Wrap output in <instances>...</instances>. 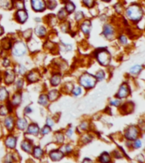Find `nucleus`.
<instances>
[{"label":"nucleus","mask_w":145,"mask_h":163,"mask_svg":"<svg viewBox=\"0 0 145 163\" xmlns=\"http://www.w3.org/2000/svg\"><path fill=\"white\" fill-rule=\"evenodd\" d=\"M126 14L129 20L134 21V22H138L142 19V17L144 15V11H143V9L139 5L133 4L127 9Z\"/></svg>","instance_id":"nucleus-1"},{"label":"nucleus","mask_w":145,"mask_h":163,"mask_svg":"<svg viewBox=\"0 0 145 163\" xmlns=\"http://www.w3.org/2000/svg\"><path fill=\"white\" fill-rule=\"evenodd\" d=\"M79 82L83 88H85L87 89H90V88H93L96 85L97 79L95 77L86 73V74H83L81 76V77L79 79Z\"/></svg>","instance_id":"nucleus-2"},{"label":"nucleus","mask_w":145,"mask_h":163,"mask_svg":"<svg viewBox=\"0 0 145 163\" xmlns=\"http://www.w3.org/2000/svg\"><path fill=\"white\" fill-rule=\"evenodd\" d=\"M96 57L99 63L102 66H108L110 63L111 56L109 51L105 49H99L96 52Z\"/></svg>","instance_id":"nucleus-3"},{"label":"nucleus","mask_w":145,"mask_h":163,"mask_svg":"<svg viewBox=\"0 0 145 163\" xmlns=\"http://www.w3.org/2000/svg\"><path fill=\"white\" fill-rule=\"evenodd\" d=\"M13 53L15 56H22L27 53V46L26 44L20 41L17 42L15 44L14 48H13Z\"/></svg>","instance_id":"nucleus-4"},{"label":"nucleus","mask_w":145,"mask_h":163,"mask_svg":"<svg viewBox=\"0 0 145 163\" xmlns=\"http://www.w3.org/2000/svg\"><path fill=\"white\" fill-rule=\"evenodd\" d=\"M138 129L135 126H131L125 131V137L129 140H134L138 135Z\"/></svg>","instance_id":"nucleus-5"},{"label":"nucleus","mask_w":145,"mask_h":163,"mask_svg":"<svg viewBox=\"0 0 145 163\" xmlns=\"http://www.w3.org/2000/svg\"><path fill=\"white\" fill-rule=\"evenodd\" d=\"M129 95H130L129 86L127 83H123L120 87V88H119V90H118V92L116 94V96L119 99H123V98H127Z\"/></svg>","instance_id":"nucleus-6"},{"label":"nucleus","mask_w":145,"mask_h":163,"mask_svg":"<svg viewBox=\"0 0 145 163\" xmlns=\"http://www.w3.org/2000/svg\"><path fill=\"white\" fill-rule=\"evenodd\" d=\"M31 7L37 12H42L45 10L46 3L44 0H31Z\"/></svg>","instance_id":"nucleus-7"},{"label":"nucleus","mask_w":145,"mask_h":163,"mask_svg":"<svg viewBox=\"0 0 145 163\" xmlns=\"http://www.w3.org/2000/svg\"><path fill=\"white\" fill-rule=\"evenodd\" d=\"M15 19L20 23H25L27 21V20L28 19V14H27L26 10H20L15 14Z\"/></svg>","instance_id":"nucleus-8"},{"label":"nucleus","mask_w":145,"mask_h":163,"mask_svg":"<svg viewBox=\"0 0 145 163\" xmlns=\"http://www.w3.org/2000/svg\"><path fill=\"white\" fill-rule=\"evenodd\" d=\"M115 31L114 28L110 26V25H105L103 27V35L104 37H106L107 38H112L114 36Z\"/></svg>","instance_id":"nucleus-9"},{"label":"nucleus","mask_w":145,"mask_h":163,"mask_svg":"<svg viewBox=\"0 0 145 163\" xmlns=\"http://www.w3.org/2000/svg\"><path fill=\"white\" fill-rule=\"evenodd\" d=\"M15 73L14 71L10 70V71H7L5 72V76H4L5 83H7V84H11V83H13V82L15 81Z\"/></svg>","instance_id":"nucleus-10"},{"label":"nucleus","mask_w":145,"mask_h":163,"mask_svg":"<svg viewBox=\"0 0 145 163\" xmlns=\"http://www.w3.org/2000/svg\"><path fill=\"white\" fill-rule=\"evenodd\" d=\"M49 156L50 158L54 161V162H57V161H60L63 156H64V154L60 151V150H53L50 152L49 154Z\"/></svg>","instance_id":"nucleus-11"},{"label":"nucleus","mask_w":145,"mask_h":163,"mask_svg":"<svg viewBox=\"0 0 145 163\" xmlns=\"http://www.w3.org/2000/svg\"><path fill=\"white\" fill-rule=\"evenodd\" d=\"M39 78H40V75L36 71H31L27 75V80L29 81V82H36L39 80Z\"/></svg>","instance_id":"nucleus-12"},{"label":"nucleus","mask_w":145,"mask_h":163,"mask_svg":"<svg viewBox=\"0 0 145 163\" xmlns=\"http://www.w3.org/2000/svg\"><path fill=\"white\" fill-rule=\"evenodd\" d=\"M5 145L8 148L14 149L16 145V138L13 136H9L5 140Z\"/></svg>","instance_id":"nucleus-13"},{"label":"nucleus","mask_w":145,"mask_h":163,"mask_svg":"<svg viewBox=\"0 0 145 163\" xmlns=\"http://www.w3.org/2000/svg\"><path fill=\"white\" fill-rule=\"evenodd\" d=\"M27 133L30 134L37 135L39 133V127L37 124H35V123L30 124L28 127H27Z\"/></svg>","instance_id":"nucleus-14"},{"label":"nucleus","mask_w":145,"mask_h":163,"mask_svg":"<svg viewBox=\"0 0 145 163\" xmlns=\"http://www.w3.org/2000/svg\"><path fill=\"white\" fill-rule=\"evenodd\" d=\"M91 27H92L91 21H84V22L82 24L81 29H82V31L83 33L88 35L89 32H90V31H91Z\"/></svg>","instance_id":"nucleus-15"},{"label":"nucleus","mask_w":145,"mask_h":163,"mask_svg":"<svg viewBox=\"0 0 145 163\" xmlns=\"http://www.w3.org/2000/svg\"><path fill=\"white\" fill-rule=\"evenodd\" d=\"M4 125L5 127L9 129V130H13L14 126H15V122H14V118L12 116H8L5 121H4Z\"/></svg>","instance_id":"nucleus-16"},{"label":"nucleus","mask_w":145,"mask_h":163,"mask_svg":"<svg viewBox=\"0 0 145 163\" xmlns=\"http://www.w3.org/2000/svg\"><path fill=\"white\" fill-rule=\"evenodd\" d=\"M16 126H17V127H18L20 130H25V129L27 127V120L24 119V118H20V119H18V121H17Z\"/></svg>","instance_id":"nucleus-17"},{"label":"nucleus","mask_w":145,"mask_h":163,"mask_svg":"<svg viewBox=\"0 0 145 163\" xmlns=\"http://www.w3.org/2000/svg\"><path fill=\"white\" fill-rule=\"evenodd\" d=\"M21 99H22V97L20 93H16L14 96H13V99H12V101H11V105H15V106H18L20 102H21Z\"/></svg>","instance_id":"nucleus-18"},{"label":"nucleus","mask_w":145,"mask_h":163,"mask_svg":"<svg viewBox=\"0 0 145 163\" xmlns=\"http://www.w3.org/2000/svg\"><path fill=\"white\" fill-rule=\"evenodd\" d=\"M99 161L100 163H110L111 162V158H110V155L107 152H104L99 156Z\"/></svg>","instance_id":"nucleus-19"},{"label":"nucleus","mask_w":145,"mask_h":163,"mask_svg":"<svg viewBox=\"0 0 145 163\" xmlns=\"http://www.w3.org/2000/svg\"><path fill=\"white\" fill-rule=\"evenodd\" d=\"M21 148L24 149L26 152L30 153V152L31 151V149H32V145H31V144L30 143L29 141L25 140V141H23L22 144H21Z\"/></svg>","instance_id":"nucleus-20"},{"label":"nucleus","mask_w":145,"mask_h":163,"mask_svg":"<svg viewBox=\"0 0 145 163\" xmlns=\"http://www.w3.org/2000/svg\"><path fill=\"white\" fill-rule=\"evenodd\" d=\"M59 95V92L57 90H52V91H50L49 93H48V99L50 100V101H54V100H56L57 99H58Z\"/></svg>","instance_id":"nucleus-21"},{"label":"nucleus","mask_w":145,"mask_h":163,"mask_svg":"<svg viewBox=\"0 0 145 163\" xmlns=\"http://www.w3.org/2000/svg\"><path fill=\"white\" fill-rule=\"evenodd\" d=\"M33 155L34 157L37 158V159H40L42 158V156L44 155V151L43 149H41L40 147H36L34 150H33Z\"/></svg>","instance_id":"nucleus-22"},{"label":"nucleus","mask_w":145,"mask_h":163,"mask_svg":"<svg viewBox=\"0 0 145 163\" xmlns=\"http://www.w3.org/2000/svg\"><path fill=\"white\" fill-rule=\"evenodd\" d=\"M60 80H61L60 76L55 74V75H54V76L51 77L50 82H51V84H52L53 86H57V85H59V84L60 83Z\"/></svg>","instance_id":"nucleus-23"},{"label":"nucleus","mask_w":145,"mask_h":163,"mask_svg":"<svg viewBox=\"0 0 145 163\" xmlns=\"http://www.w3.org/2000/svg\"><path fill=\"white\" fill-rule=\"evenodd\" d=\"M75 9H76V6H75V4L73 3L72 2H71V1H69V2H67L66 3H65V10L68 12V13H72L73 11L75 10Z\"/></svg>","instance_id":"nucleus-24"},{"label":"nucleus","mask_w":145,"mask_h":163,"mask_svg":"<svg viewBox=\"0 0 145 163\" xmlns=\"http://www.w3.org/2000/svg\"><path fill=\"white\" fill-rule=\"evenodd\" d=\"M46 32H47V31H46L45 27L40 26V27H37L36 28V33L38 37H44L46 35Z\"/></svg>","instance_id":"nucleus-25"},{"label":"nucleus","mask_w":145,"mask_h":163,"mask_svg":"<svg viewBox=\"0 0 145 163\" xmlns=\"http://www.w3.org/2000/svg\"><path fill=\"white\" fill-rule=\"evenodd\" d=\"M142 70H143V66H142L137 65V66H132V67L131 68L130 73L131 74H132V75H137V74H138Z\"/></svg>","instance_id":"nucleus-26"},{"label":"nucleus","mask_w":145,"mask_h":163,"mask_svg":"<svg viewBox=\"0 0 145 163\" xmlns=\"http://www.w3.org/2000/svg\"><path fill=\"white\" fill-rule=\"evenodd\" d=\"M2 47L3 49H11V42L9 38H4L3 40H2Z\"/></svg>","instance_id":"nucleus-27"},{"label":"nucleus","mask_w":145,"mask_h":163,"mask_svg":"<svg viewBox=\"0 0 145 163\" xmlns=\"http://www.w3.org/2000/svg\"><path fill=\"white\" fill-rule=\"evenodd\" d=\"M9 96V93L8 91L4 88H0V100L3 101L5 100Z\"/></svg>","instance_id":"nucleus-28"},{"label":"nucleus","mask_w":145,"mask_h":163,"mask_svg":"<svg viewBox=\"0 0 145 163\" xmlns=\"http://www.w3.org/2000/svg\"><path fill=\"white\" fill-rule=\"evenodd\" d=\"M38 103L44 106H46L48 104V96H46L45 95H42L39 97V99H38Z\"/></svg>","instance_id":"nucleus-29"},{"label":"nucleus","mask_w":145,"mask_h":163,"mask_svg":"<svg viewBox=\"0 0 145 163\" xmlns=\"http://www.w3.org/2000/svg\"><path fill=\"white\" fill-rule=\"evenodd\" d=\"M104 72L103 71H98L97 72V75H96V79L97 80H99V81H101V80H103V78H104Z\"/></svg>","instance_id":"nucleus-30"},{"label":"nucleus","mask_w":145,"mask_h":163,"mask_svg":"<svg viewBox=\"0 0 145 163\" xmlns=\"http://www.w3.org/2000/svg\"><path fill=\"white\" fill-rule=\"evenodd\" d=\"M16 8L20 10H23L24 9V2L22 0H16V4H15Z\"/></svg>","instance_id":"nucleus-31"},{"label":"nucleus","mask_w":145,"mask_h":163,"mask_svg":"<svg viewBox=\"0 0 145 163\" xmlns=\"http://www.w3.org/2000/svg\"><path fill=\"white\" fill-rule=\"evenodd\" d=\"M66 15H67V13H66V10H65V9L60 10L58 14V16L59 19H64V18L66 17Z\"/></svg>","instance_id":"nucleus-32"},{"label":"nucleus","mask_w":145,"mask_h":163,"mask_svg":"<svg viewBox=\"0 0 145 163\" xmlns=\"http://www.w3.org/2000/svg\"><path fill=\"white\" fill-rule=\"evenodd\" d=\"M8 113H9V110H8L7 107H5L4 105L0 106V115L1 116H6Z\"/></svg>","instance_id":"nucleus-33"},{"label":"nucleus","mask_w":145,"mask_h":163,"mask_svg":"<svg viewBox=\"0 0 145 163\" xmlns=\"http://www.w3.org/2000/svg\"><path fill=\"white\" fill-rule=\"evenodd\" d=\"M82 3L88 7V8H91L93 6L94 4V0H82Z\"/></svg>","instance_id":"nucleus-34"},{"label":"nucleus","mask_w":145,"mask_h":163,"mask_svg":"<svg viewBox=\"0 0 145 163\" xmlns=\"http://www.w3.org/2000/svg\"><path fill=\"white\" fill-rule=\"evenodd\" d=\"M56 140H57V142L59 143V144H62L63 142H64V139H65V138H64V135L61 134V133H58L57 134H56Z\"/></svg>","instance_id":"nucleus-35"},{"label":"nucleus","mask_w":145,"mask_h":163,"mask_svg":"<svg viewBox=\"0 0 145 163\" xmlns=\"http://www.w3.org/2000/svg\"><path fill=\"white\" fill-rule=\"evenodd\" d=\"M71 149L72 148L70 146V145H65V146H63L62 148H61V152L62 153H69V152H71Z\"/></svg>","instance_id":"nucleus-36"},{"label":"nucleus","mask_w":145,"mask_h":163,"mask_svg":"<svg viewBox=\"0 0 145 163\" xmlns=\"http://www.w3.org/2000/svg\"><path fill=\"white\" fill-rule=\"evenodd\" d=\"M56 5H57V3H56L54 0H49L48 7L49 9H51V10H54V9L56 7Z\"/></svg>","instance_id":"nucleus-37"},{"label":"nucleus","mask_w":145,"mask_h":163,"mask_svg":"<svg viewBox=\"0 0 145 163\" xmlns=\"http://www.w3.org/2000/svg\"><path fill=\"white\" fill-rule=\"evenodd\" d=\"M81 94H82V88L80 87H76V88H74L73 95H75V96H78V95H80Z\"/></svg>","instance_id":"nucleus-38"},{"label":"nucleus","mask_w":145,"mask_h":163,"mask_svg":"<svg viewBox=\"0 0 145 163\" xmlns=\"http://www.w3.org/2000/svg\"><path fill=\"white\" fill-rule=\"evenodd\" d=\"M133 146L134 148L138 149V148H140L142 146V141L140 139H136V141L133 143Z\"/></svg>","instance_id":"nucleus-39"},{"label":"nucleus","mask_w":145,"mask_h":163,"mask_svg":"<svg viewBox=\"0 0 145 163\" xmlns=\"http://www.w3.org/2000/svg\"><path fill=\"white\" fill-rule=\"evenodd\" d=\"M83 17H84V14H83L82 12H81V11L77 12V13L76 14V15H75V18H76V21H81Z\"/></svg>","instance_id":"nucleus-40"},{"label":"nucleus","mask_w":145,"mask_h":163,"mask_svg":"<svg viewBox=\"0 0 145 163\" xmlns=\"http://www.w3.org/2000/svg\"><path fill=\"white\" fill-rule=\"evenodd\" d=\"M50 128H51L50 127H48V126L46 125L45 127H44V128L42 129V134H48L50 132V130H51Z\"/></svg>","instance_id":"nucleus-41"},{"label":"nucleus","mask_w":145,"mask_h":163,"mask_svg":"<svg viewBox=\"0 0 145 163\" xmlns=\"http://www.w3.org/2000/svg\"><path fill=\"white\" fill-rule=\"evenodd\" d=\"M110 105H114V106H119L120 105V99H114V100H110Z\"/></svg>","instance_id":"nucleus-42"},{"label":"nucleus","mask_w":145,"mask_h":163,"mask_svg":"<svg viewBox=\"0 0 145 163\" xmlns=\"http://www.w3.org/2000/svg\"><path fill=\"white\" fill-rule=\"evenodd\" d=\"M19 71H18V73L20 75H23L26 73V68L24 67L23 66H19Z\"/></svg>","instance_id":"nucleus-43"},{"label":"nucleus","mask_w":145,"mask_h":163,"mask_svg":"<svg viewBox=\"0 0 145 163\" xmlns=\"http://www.w3.org/2000/svg\"><path fill=\"white\" fill-rule=\"evenodd\" d=\"M54 125V120L52 119V118H48L47 119V126H48V127H53Z\"/></svg>","instance_id":"nucleus-44"},{"label":"nucleus","mask_w":145,"mask_h":163,"mask_svg":"<svg viewBox=\"0 0 145 163\" xmlns=\"http://www.w3.org/2000/svg\"><path fill=\"white\" fill-rule=\"evenodd\" d=\"M119 39H120V42L122 44H127V38H126L125 36H120V37L119 38Z\"/></svg>","instance_id":"nucleus-45"},{"label":"nucleus","mask_w":145,"mask_h":163,"mask_svg":"<svg viewBox=\"0 0 145 163\" xmlns=\"http://www.w3.org/2000/svg\"><path fill=\"white\" fill-rule=\"evenodd\" d=\"M10 64V60H9V59H7V58H4V59H3V66H8Z\"/></svg>","instance_id":"nucleus-46"},{"label":"nucleus","mask_w":145,"mask_h":163,"mask_svg":"<svg viewBox=\"0 0 145 163\" xmlns=\"http://www.w3.org/2000/svg\"><path fill=\"white\" fill-rule=\"evenodd\" d=\"M16 87L18 88H21L23 87V81L21 79H20V80H18V81L16 82Z\"/></svg>","instance_id":"nucleus-47"},{"label":"nucleus","mask_w":145,"mask_h":163,"mask_svg":"<svg viewBox=\"0 0 145 163\" xmlns=\"http://www.w3.org/2000/svg\"><path fill=\"white\" fill-rule=\"evenodd\" d=\"M72 134H73V130L71 129V128H70V129L67 131V134H67L68 137H71V136L72 135Z\"/></svg>","instance_id":"nucleus-48"},{"label":"nucleus","mask_w":145,"mask_h":163,"mask_svg":"<svg viewBox=\"0 0 145 163\" xmlns=\"http://www.w3.org/2000/svg\"><path fill=\"white\" fill-rule=\"evenodd\" d=\"M81 127H82V128H84V130H87V124L86 123V122H82V125H81Z\"/></svg>","instance_id":"nucleus-49"},{"label":"nucleus","mask_w":145,"mask_h":163,"mask_svg":"<svg viewBox=\"0 0 145 163\" xmlns=\"http://www.w3.org/2000/svg\"><path fill=\"white\" fill-rule=\"evenodd\" d=\"M82 163H93V162L90 160V159H88V158H86V159H84L83 160V162Z\"/></svg>","instance_id":"nucleus-50"},{"label":"nucleus","mask_w":145,"mask_h":163,"mask_svg":"<svg viewBox=\"0 0 145 163\" xmlns=\"http://www.w3.org/2000/svg\"><path fill=\"white\" fill-rule=\"evenodd\" d=\"M25 112H26L27 114L31 113V107H27V109L25 110Z\"/></svg>","instance_id":"nucleus-51"},{"label":"nucleus","mask_w":145,"mask_h":163,"mask_svg":"<svg viewBox=\"0 0 145 163\" xmlns=\"http://www.w3.org/2000/svg\"><path fill=\"white\" fill-rule=\"evenodd\" d=\"M3 33V29L2 27H0V36H1V35H2Z\"/></svg>","instance_id":"nucleus-52"},{"label":"nucleus","mask_w":145,"mask_h":163,"mask_svg":"<svg viewBox=\"0 0 145 163\" xmlns=\"http://www.w3.org/2000/svg\"><path fill=\"white\" fill-rule=\"evenodd\" d=\"M103 1H106V2H109L110 0H103Z\"/></svg>","instance_id":"nucleus-53"}]
</instances>
